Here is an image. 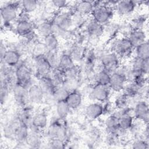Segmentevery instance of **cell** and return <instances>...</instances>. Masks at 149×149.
<instances>
[{"label": "cell", "mask_w": 149, "mask_h": 149, "mask_svg": "<svg viewBox=\"0 0 149 149\" xmlns=\"http://www.w3.org/2000/svg\"><path fill=\"white\" fill-rule=\"evenodd\" d=\"M75 65V62L68 52H63L60 54L58 67L64 72Z\"/></svg>", "instance_id": "cell-29"}, {"label": "cell", "mask_w": 149, "mask_h": 149, "mask_svg": "<svg viewBox=\"0 0 149 149\" xmlns=\"http://www.w3.org/2000/svg\"><path fill=\"white\" fill-rule=\"evenodd\" d=\"M48 122L47 115L44 112H39L33 115L30 126L41 131L47 127Z\"/></svg>", "instance_id": "cell-22"}, {"label": "cell", "mask_w": 149, "mask_h": 149, "mask_svg": "<svg viewBox=\"0 0 149 149\" xmlns=\"http://www.w3.org/2000/svg\"><path fill=\"white\" fill-rule=\"evenodd\" d=\"M51 3L55 8L59 10H64L65 9H67V8L69 6L68 1L62 0L52 1H51Z\"/></svg>", "instance_id": "cell-45"}, {"label": "cell", "mask_w": 149, "mask_h": 149, "mask_svg": "<svg viewBox=\"0 0 149 149\" xmlns=\"http://www.w3.org/2000/svg\"><path fill=\"white\" fill-rule=\"evenodd\" d=\"M38 33L44 38L51 34H53L52 23L51 21L45 20L39 23L37 27Z\"/></svg>", "instance_id": "cell-34"}, {"label": "cell", "mask_w": 149, "mask_h": 149, "mask_svg": "<svg viewBox=\"0 0 149 149\" xmlns=\"http://www.w3.org/2000/svg\"><path fill=\"white\" fill-rule=\"evenodd\" d=\"M44 55L49 62L52 69L57 68L58 67L60 55V54H58V52L47 51Z\"/></svg>", "instance_id": "cell-39"}, {"label": "cell", "mask_w": 149, "mask_h": 149, "mask_svg": "<svg viewBox=\"0 0 149 149\" xmlns=\"http://www.w3.org/2000/svg\"><path fill=\"white\" fill-rule=\"evenodd\" d=\"M130 68L135 72L147 75L149 69V59H143L134 56L131 60Z\"/></svg>", "instance_id": "cell-18"}, {"label": "cell", "mask_w": 149, "mask_h": 149, "mask_svg": "<svg viewBox=\"0 0 149 149\" xmlns=\"http://www.w3.org/2000/svg\"><path fill=\"white\" fill-rule=\"evenodd\" d=\"M141 89L142 88L137 86L133 82L127 81L122 92L130 99L139 95L141 91Z\"/></svg>", "instance_id": "cell-30"}, {"label": "cell", "mask_w": 149, "mask_h": 149, "mask_svg": "<svg viewBox=\"0 0 149 149\" xmlns=\"http://www.w3.org/2000/svg\"><path fill=\"white\" fill-rule=\"evenodd\" d=\"M28 14L21 12L16 21L14 29L17 34L24 37L27 41L33 40L36 36L33 23L27 17Z\"/></svg>", "instance_id": "cell-2"}, {"label": "cell", "mask_w": 149, "mask_h": 149, "mask_svg": "<svg viewBox=\"0 0 149 149\" xmlns=\"http://www.w3.org/2000/svg\"><path fill=\"white\" fill-rule=\"evenodd\" d=\"M114 8L109 5L105 1L101 2L94 7L91 15V18L98 23L105 25L111 22L114 15Z\"/></svg>", "instance_id": "cell-4"}, {"label": "cell", "mask_w": 149, "mask_h": 149, "mask_svg": "<svg viewBox=\"0 0 149 149\" xmlns=\"http://www.w3.org/2000/svg\"><path fill=\"white\" fill-rule=\"evenodd\" d=\"M104 113V105L102 103L94 101L86 106L85 114L90 119H97Z\"/></svg>", "instance_id": "cell-17"}, {"label": "cell", "mask_w": 149, "mask_h": 149, "mask_svg": "<svg viewBox=\"0 0 149 149\" xmlns=\"http://www.w3.org/2000/svg\"><path fill=\"white\" fill-rule=\"evenodd\" d=\"M13 97L16 103L21 107H28L30 100L28 95V90L26 87L16 84L12 88Z\"/></svg>", "instance_id": "cell-12"}, {"label": "cell", "mask_w": 149, "mask_h": 149, "mask_svg": "<svg viewBox=\"0 0 149 149\" xmlns=\"http://www.w3.org/2000/svg\"><path fill=\"white\" fill-rule=\"evenodd\" d=\"M94 8L93 1H79L75 3L74 11L83 16L91 15Z\"/></svg>", "instance_id": "cell-20"}, {"label": "cell", "mask_w": 149, "mask_h": 149, "mask_svg": "<svg viewBox=\"0 0 149 149\" xmlns=\"http://www.w3.org/2000/svg\"><path fill=\"white\" fill-rule=\"evenodd\" d=\"M11 88L5 83L1 82V104L5 102L8 98L9 92Z\"/></svg>", "instance_id": "cell-43"}, {"label": "cell", "mask_w": 149, "mask_h": 149, "mask_svg": "<svg viewBox=\"0 0 149 149\" xmlns=\"http://www.w3.org/2000/svg\"><path fill=\"white\" fill-rule=\"evenodd\" d=\"M127 81L123 67L120 65L115 72L111 74V79L108 86L111 91L118 93L122 91Z\"/></svg>", "instance_id": "cell-8"}, {"label": "cell", "mask_w": 149, "mask_h": 149, "mask_svg": "<svg viewBox=\"0 0 149 149\" xmlns=\"http://www.w3.org/2000/svg\"><path fill=\"white\" fill-rule=\"evenodd\" d=\"M21 53L15 48L7 49L1 58L2 63L11 67L16 68L21 62Z\"/></svg>", "instance_id": "cell-14"}, {"label": "cell", "mask_w": 149, "mask_h": 149, "mask_svg": "<svg viewBox=\"0 0 149 149\" xmlns=\"http://www.w3.org/2000/svg\"><path fill=\"white\" fill-rule=\"evenodd\" d=\"M43 43L48 51L58 52L60 45L59 38L54 34H51L43 38Z\"/></svg>", "instance_id": "cell-26"}, {"label": "cell", "mask_w": 149, "mask_h": 149, "mask_svg": "<svg viewBox=\"0 0 149 149\" xmlns=\"http://www.w3.org/2000/svg\"><path fill=\"white\" fill-rule=\"evenodd\" d=\"M38 2L35 0H25L20 1V9L22 12L30 14L34 12L37 9Z\"/></svg>", "instance_id": "cell-36"}, {"label": "cell", "mask_w": 149, "mask_h": 149, "mask_svg": "<svg viewBox=\"0 0 149 149\" xmlns=\"http://www.w3.org/2000/svg\"><path fill=\"white\" fill-rule=\"evenodd\" d=\"M27 90L30 102L35 104H40L43 102L45 96L38 83H33Z\"/></svg>", "instance_id": "cell-16"}, {"label": "cell", "mask_w": 149, "mask_h": 149, "mask_svg": "<svg viewBox=\"0 0 149 149\" xmlns=\"http://www.w3.org/2000/svg\"><path fill=\"white\" fill-rule=\"evenodd\" d=\"M85 30L89 37L95 40L101 37L104 33V26L91 18L86 23Z\"/></svg>", "instance_id": "cell-13"}, {"label": "cell", "mask_w": 149, "mask_h": 149, "mask_svg": "<svg viewBox=\"0 0 149 149\" xmlns=\"http://www.w3.org/2000/svg\"><path fill=\"white\" fill-rule=\"evenodd\" d=\"M127 38L134 48L147 41V34L144 30L133 29Z\"/></svg>", "instance_id": "cell-23"}, {"label": "cell", "mask_w": 149, "mask_h": 149, "mask_svg": "<svg viewBox=\"0 0 149 149\" xmlns=\"http://www.w3.org/2000/svg\"><path fill=\"white\" fill-rule=\"evenodd\" d=\"M20 2H9L2 5L1 8V17L4 24H12L19 19Z\"/></svg>", "instance_id": "cell-5"}, {"label": "cell", "mask_w": 149, "mask_h": 149, "mask_svg": "<svg viewBox=\"0 0 149 149\" xmlns=\"http://www.w3.org/2000/svg\"><path fill=\"white\" fill-rule=\"evenodd\" d=\"M50 77L56 86H62L66 80L65 72L59 68L52 70Z\"/></svg>", "instance_id": "cell-31"}, {"label": "cell", "mask_w": 149, "mask_h": 149, "mask_svg": "<svg viewBox=\"0 0 149 149\" xmlns=\"http://www.w3.org/2000/svg\"><path fill=\"white\" fill-rule=\"evenodd\" d=\"M110 48V51L115 53L120 59L130 58L134 49L127 37H125L113 38L111 42Z\"/></svg>", "instance_id": "cell-3"}, {"label": "cell", "mask_w": 149, "mask_h": 149, "mask_svg": "<svg viewBox=\"0 0 149 149\" xmlns=\"http://www.w3.org/2000/svg\"><path fill=\"white\" fill-rule=\"evenodd\" d=\"M51 22L53 34L58 38L64 37L73 26L72 12L67 10H62L54 16Z\"/></svg>", "instance_id": "cell-1"}, {"label": "cell", "mask_w": 149, "mask_h": 149, "mask_svg": "<svg viewBox=\"0 0 149 149\" xmlns=\"http://www.w3.org/2000/svg\"><path fill=\"white\" fill-rule=\"evenodd\" d=\"M147 21V16L146 15H139L134 17L130 24L133 29L144 30Z\"/></svg>", "instance_id": "cell-38"}, {"label": "cell", "mask_w": 149, "mask_h": 149, "mask_svg": "<svg viewBox=\"0 0 149 149\" xmlns=\"http://www.w3.org/2000/svg\"><path fill=\"white\" fill-rule=\"evenodd\" d=\"M111 90L109 86H102L94 83L90 88V97L94 101L106 103L108 101Z\"/></svg>", "instance_id": "cell-9"}, {"label": "cell", "mask_w": 149, "mask_h": 149, "mask_svg": "<svg viewBox=\"0 0 149 149\" xmlns=\"http://www.w3.org/2000/svg\"><path fill=\"white\" fill-rule=\"evenodd\" d=\"M74 62H79L83 59L84 56V49L79 43H74L70 47L68 52Z\"/></svg>", "instance_id": "cell-25"}, {"label": "cell", "mask_w": 149, "mask_h": 149, "mask_svg": "<svg viewBox=\"0 0 149 149\" xmlns=\"http://www.w3.org/2000/svg\"><path fill=\"white\" fill-rule=\"evenodd\" d=\"M65 101L71 109H75L79 108L82 102V95L77 90L69 92Z\"/></svg>", "instance_id": "cell-24"}, {"label": "cell", "mask_w": 149, "mask_h": 149, "mask_svg": "<svg viewBox=\"0 0 149 149\" xmlns=\"http://www.w3.org/2000/svg\"><path fill=\"white\" fill-rule=\"evenodd\" d=\"M33 63L35 74L38 79L50 75L52 69L44 55L34 56Z\"/></svg>", "instance_id": "cell-10"}, {"label": "cell", "mask_w": 149, "mask_h": 149, "mask_svg": "<svg viewBox=\"0 0 149 149\" xmlns=\"http://www.w3.org/2000/svg\"><path fill=\"white\" fill-rule=\"evenodd\" d=\"M15 76L16 83L27 89L33 84L32 83V70L27 63L25 62H20L15 68Z\"/></svg>", "instance_id": "cell-6"}, {"label": "cell", "mask_w": 149, "mask_h": 149, "mask_svg": "<svg viewBox=\"0 0 149 149\" xmlns=\"http://www.w3.org/2000/svg\"><path fill=\"white\" fill-rule=\"evenodd\" d=\"M7 49L5 48V44H3L2 42L1 43V47H0V51H1V58L3 56L5 52L6 51Z\"/></svg>", "instance_id": "cell-47"}, {"label": "cell", "mask_w": 149, "mask_h": 149, "mask_svg": "<svg viewBox=\"0 0 149 149\" xmlns=\"http://www.w3.org/2000/svg\"><path fill=\"white\" fill-rule=\"evenodd\" d=\"M135 56L143 59H149V43L147 40L136 46L134 49Z\"/></svg>", "instance_id": "cell-32"}, {"label": "cell", "mask_w": 149, "mask_h": 149, "mask_svg": "<svg viewBox=\"0 0 149 149\" xmlns=\"http://www.w3.org/2000/svg\"><path fill=\"white\" fill-rule=\"evenodd\" d=\"M137 3L136 1L130 0L118 1L117 3L115 5L114 10L122 16H128L132 14L136 7Z\"/></svg>", "instance_id": "cell-15"}, {"label": "cell", "mask_w": 149, "mask_h": 149, "mask_svg": "<svg viewBox=\"0 0 149 149\" xmlns=\"http://www.w3.org/2000/svg\"><path fill=\"white\" fill-rule=\"evenodd\" d=\"M133 116L134 119L143 122L144 125L148 124L149 116L148 103L144 100L138 101L133 109Z\"/></svg>", "instance_id": "cell-11"}, {"label": "cell", "mask_w": 149, "mask_h": 149, "mask_svg": "<svg viewBox=\"0 0 149 149\" xmlns=\"http://www.w3.org/2000/svg\"><path fill=\"white\" fill-rule=\"evenodd\" d=\"M47 51L48 50L43 42L37 43L34 45V48L33 49V52L34 55V57L38 55H45Z\"/></svg>", "instance_id": "cell-44"}, {"label": "cell", "mask_w": 149, "mask_h": 149, "mask_svg": "<svg viewBox=\"0 0 149 149\" xmlns=\"http://www.w3.org/2000/svg\"><path fill=\"white\" fill-rule=\"evenodd\" d=\"M104 26V33L109 36L111 37H115V36L119 33V24L114 22H108Z\"/></svg>", "instance_id": "cell-40"}, {"label": "cell", "mask_w": 149, "mask_h": 149, "mask_svg": "<svg viewBox=\"0 0 149 149\" xmlns=\"http://www.w3.org/2000/svg\"><path fill=\"white\" fill-rule=\"evenodd\" d=\"M130 98L122 92L118 93L114 100V107L118 110H122L129 107Z\"/></svg>", "instance_id": "cell-33"}, {"label": "cell", "mask_w": 149, "mask_h": 149, "mask_svg": "<svg viewBox=\"0 0 149 149\" xmlns=\"http://www.w3.org/2000/svg\"><path fill=\"white\" fill-rule=\"evenodd\" d=\"M70 108L65 101H60L56 102V113L58 118L65 119L69 115Z\"/></svg>", "instance_id": "cell-35"}, {"label": "cell", "mask_w": 149, "mask_h": 149, "mask_svg": "<svg viewBox=\"0 0 149 149\" xmlns=\"http://www.w3.org/2000/svg\"><path fill=\"white\" fill-rule=\"evenodd\" d=\"M38 84L43 91L45 97L49 96L52 97L56 86L53 82L50 75L43 76L38 79Z\"/></svg>", "instance_id": "cell-19"}, {"label": "cell", "mask_w": 149, "mask_h": 149, "mask_svg": "<svg viewBox=\"0 0 149 149\" xmlns=\"http://www.w3.org/2000/svg\"><path fill=\"white\" fill-rule=\"evenodd\" d=\"M65 141L58 139H50V141L49 145L50 147L54 148H63L64 144Z\"/></svg>", "instance_id": "cell-46"}, {"label": "cell", "mask_w": 149, "mask_h": 149, "mask_svg": "<svg viewBox=\"0 0 149 149\" xmlns=\"http://www.w3.org/2000/svg\"><path fill=\"white\" fill-rule=\"evenodd\" d=\"M29 133V127L20 122V124L19 125L15 131L14 139L19 143H26Z\"/></svg>", "instance_id": "cell-27"}, {"label": "cell", "mask_w": 149, "mask_h": 149, "mask_svg": "<svg viewBox=\"0 0 149 149\" xmlns=\"http://www.w3.org/2000/svg\"><path fill=\"white\" fill-rule=\"evenodd\" d=\"M80 69L79 67L74 65L71 68L65 71L66 79L78 80L80 74Z\"/></svg>", "instance_id": "cell-41"}, {"label": "cell", "mask_w": 149, "mask_h": 149, "mask_svg": "<svg viewBox=\"0 0 149 149\" xmlns=\"http://www.w3.org/2000/svg\"><path fill=\"white\" fill-rule=\"evenodd\" d=\"M100 69H104L111 74L115 72L121 65V59L112 51L103 53L100 58Z\"/></svg>", "instance_id": "cell-7"}, {"label": "cell", "mask_w": 149, "mask_h": 149, "mask_svg": "<svg viewBox=\"0 0 149 149\" xmlns=\"http://www.w3.org/2000/svg\"><path fill=\"white\" fill-rule=\"evenodd\" d=\"M132 148L134 149H147L149 148L148 140L145 139H136L132 143Z\"/></svg>", "instance_id": "cell-42"}, {"label": "cell", "mask_w": 149, "mask_h": 149, "mask_svg": "<svg viewBox=\"0 0 149 149\" xmlns=\"http://www.w3.org/2000/svg\"><path fill=\"white\" fill-rule=\"evenodd\" d=\"M69 92L70 91L63 86H56L51 98H52L56 102L60 101H65Z\"/></svg>", "instance_id": "cell-37"}, {"label": "cell", "mask_w": 149, "mask_h": 149, "mask_svg": "<svg viewBox=\"0 0 149 149\" xmlns=\"http://www.w3.org/2000/svg\"><path fill=\"white\" fill-rule=\"evenodd\" d=\"M110 79L111 73L102 69L98 70L94 77V83L102 86H108Z\"/></svg>", "instance_id": "cell-28"}, {"label": "cell", "mask_w": 149, "mask_h": 149, "mask_svg": "<svg viewBox=\"0 0 149 149\" xmlns=\"http://www.w3.org/2000/svg\"><path fill=\"white\" fill-rule=\"evenodd\" d=\"M105 130L108 134H115L118 136L120 129L118 123V116L116 113H111L105 120Z\"/></svg>", "instance_id": "cell-21"}]
</instances>
